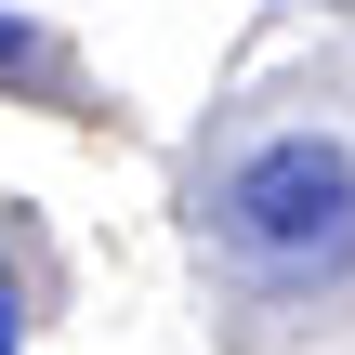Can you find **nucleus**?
Returning a JSON list of instances; mask_svg holds the SVG:
<instances>
[{"mask_svg": "<svg viewBox=\"0 0 355 355\" xmlns=\"http://www.w3.org/2000/svg\"><path fill=\"white\" fill-rule=\"evenodd\" d=\"M198 237L237 290H343L355 277V145L343 132H250L198 184Z\"/></svg>", "mask_w": 355, "mask_h": 355, "instance_id": "obj_1", "label": "nucleus"}, {"mask_svg": "<svg viewBox=\"0 0 355 355\" xmlns=\"http://www.w3.org/2000/svg\"><path fill=\"white\" fill-rule=\"evenodd\" d=\"M0 79L53 105V92H66V53H53V26H26V13H0Z\"/></svg>", "mask_w": 355, "mask_h": 355, "instance_id": "obj_2", "label": "nucleus"}, {"mask_svg": "<svg viewBox=\"0 0 355 355\" xmlns=\"http://www.w3.org/2000/svg\"><path fill=\"white\" fill-rule=\"evenodd\" d=\"M0 355H26V316H13V263H0Z\"/></svg>", "mask_w": 355, "mask_h": 355, "instance_id": "obj_3", "label": "nucleus"}]
</instances>
